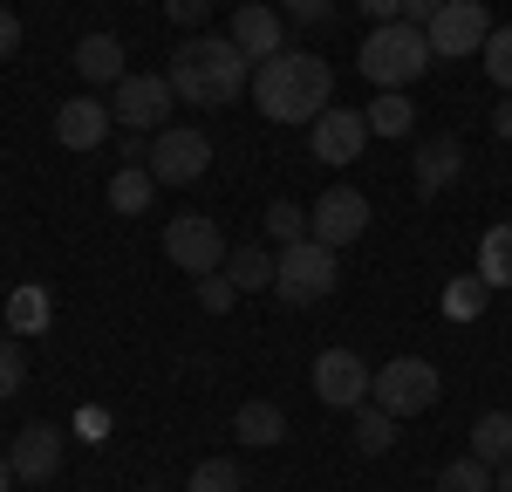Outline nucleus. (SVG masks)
<instances>
[{"label":"nucleus","mask_w":512,"mask_h":492,"mask_svg":"<svg viewBox=\"0 0 512 492\" xmlns=\"http://www.w3.org/2000/svg\"><path fill=\"white\" fill-rule=\"evenodd\" d=\"M328 96H335V69L308 48H280L274 62L253 69V103L274 123H315L328 110Z\"/></svg>","instance_id":"obj_1"},{"label":"nucleus","mask_w":512,"mask_h":492,"mask_svg":"<svg viewBox=\"0 0 512 492\" xmlns=\"http://www.w3.org/2000/svg\"><path fill=\"white\" fill-rule=\"evenodd\" d=\"M171 89L198 110H226L239 89H253V62L233 48V35H185L171 55Z\"/></svg>","instance_id":"obj_2"},{"label":"nucleus","mask_w":512,"mask_h":492,"mask_svg":"<svg viewBox=\"0 0 512 492\" xmlns=\"http://www.w3.org/2000/svg\"><path fill=\"white\" fill-rule=\"evenodd\" d=\"M355 69L376 82V89H403V82H417L431 69V41H424V28H410V21H376L362 35Z\"/></svg>","instance_id":"obj_3"},{"label":"nucleus","mask_w":512,"mask_h":492,"mask_svg":"<svg viewBox=\"0 0 512 492\" xmlns=\"http://www.w3.org/2000/svg\"><path fill=\"white\" fill-rule=\"evenodd\" d=\"M335 281H342V260H335V246H321L315 233L274 253V294L287 301V308H315V301H328Z\"/></svg>","instance_id":"obj_4"},{"label":"nucleus","mask_w":512,"mask_h":492,"mask_svg":"<svg viewBox=\"0 0 512 492\" xmlns=\"http://www.w3.org/2000/svg\"><path fill=\"white\" fill-rule=\"evenodd\" d=\"M226 233H219V219H205V212H178L171 226H164V260L171 267H185L192 281H205V274H219L226 267Z\"/></svg>","instance_id":"obj_5"},{"label":"nucleus","mask_w":512,"mask_h":492,"mask_svg":"<svg viewBox=\"0 0 512 492\" xmlns=\"http://www.w3.org/2000/svg\"><path fill=\"white\" fill-rule=\"evenodd\" d=\"M437 390H444V376H437L424 356H396V363H383V369H376V383H369V397L390 410V417H417V410H431Z\"/></svg>","instance_id":"obj_6"},{"label":"nucleus","mask_w":512,"mask_h":492,"mask_svg":"<svg viewBox=\"0 0 512 492\" xmlns=\"http://www.w3.org/2000/svg\"><path fill=\"white\" fill-rule=\"evenodd\" d=\"M205 171H212V137H205V130L164 123L158 137H151V178H158V185H198Z\"/></svg>","instance_id":"obj_7"},{"label":"nucleus","mask_w":512,"mask_h":492,"mask_svg":"<svg viewBox=\"0 0 512 492\" xmlns=\"http://www.w3.org/2000/svg\"><path fill=\"white\" fill-rule=\"evenodd\" d=\"M171 103H178L171 76H123L117 89H110V117H117L123 130H164V123H171Z\"/></svg>","instance_id":"obj_8"},{"label":"nucleus","mask_w":512,"mask_h":492,"mask_svg":"<svg viewBox=\"0 0 512 492\" xmlns=\"http://www.w3.org/2000/svg\"><path fill=\"white\" fill-rule=\"evenodd\" d=\"M485 35H492V14H485V0H444V7H437V21L424 28L431 55H444V62H458V55H478V48H485Z\"/></svg>","instance_id":"obj_9"},{"label":"nucleus","mask_w":512,"mask_h":492,"mask_svg":"<svg viewBox=\"0 0 512 492\" xmlns=\"http://www.w3.org/2000/svg\"><path fill=\"white\" fill-rule=\"evenodd\" d=\"M369 383H376V369L362 363L355 349H321L315 356V397L328 410H362L369 404Z\"/></svg>","instance_id":"obj_10"},{"label":"nucleus","mask_w":512,"mask_h":492,"mask_svg":"<svg viewBox=\"0 0 512 492\" xmlns=\"http://www.w3.org/2000/svg\"><path fill=\"white\" fill-rule=\"evenodd\" d=\"M308 233H315L321 246H355L362 233H369V199L362 192H349V185H335V192H321L315 212H308Z\"/></svg>","instance_id":"obj_11"},{"label":"nucleus","mask_w":512,"mask_h":492,"mask_svg":"<svg viewBox=\"0 0 512 492\" xmlns=\"http://www.w3.org/2000/svg\"><path fill=\"white\" fill-rule=\"evenodd\" d=\"M308 130H315L308 151H315L321 164H355L362 151H369V117H362V110H342V103H328Z\"/></svg>","instance_id":"obj_12"},{"label":"nucleus","mask_w":512,"mask_h":492,"mask_svg":"<svg viewBox=\"0 0 512 492\" xmlns=\"http://www.w3.org/2000/svg\"><path fill=\"white\" fill-rule=\"evenodd\" d=\"M14 479L21 486H48L55 472H62V431L55 424H21V438H14Z\"/></svg>","instance_id":"obj_13"},{"label":"nucleus","mask_w":512,"mask_h":492,"mask_svg":"<svg viewBox=\"0 0 512 492\" xmlns=\"http://www.w3.org/2000/svg\"><path fill=\"white\" fill-rule=\"evenodd\" d=\"M110 103H96V96H69L62 110H55V137L69 144V151H96L103 137H110Z\"/></svg>","instance_id":"obj_14"},{"label":"nucleus","mask_w":512,"mask_h":492,"mask_svg":"<svg viewBox=\"0 0 512 492\" xmlns=\"http://www.w3.org/2000/svg\"><path fill=\"white\" fill-rule=\"evenodd\" d=\"M233 48L246 55V62H253V69H260V62H274L280 48H287V41H280V14L267 7V0L239 7V21H233Z\"/></svg>","instance_id":"obj_15"},{"label":"nucleus","mask_w":512,"mask_h":492,"mask_svg":"<svg viewBox=\"0 0 512 492\" xmlns=\"http://www.w3.org/2000/svg\"><path fill=\"white\" fill-rule=\"evenodd\" d=\"M458 171H465V144H458V137H424V144H417V192H424V199L451 192Z\"/></svg>","instance_id":"obj_16"},{"label":"nucleus","mask_w":512,"mask_h":492,"mask_svg":"<svg viewBox=\"0 0 512 492\" xmlns=\"http://www.w3.org/2000/svg\"><path fill=\"white\" fill-rule=\"evenodd\" d=\"M76 76H82V82H110V89H117V82L130 76L123 41H117V35H82V41H76Z\"/></svg>","instance_id":"obj_17"},{"label":"nucleus","mask_w":512,"mask_h":492,"mask_svg":"<svg viewBox=\"0 0 512 492\" xmlns=\"http://www.w3.org/2000/svg\"><path fill=\"white\" fill-rule=\"evenodd\" d=\"M233 431H239V445H253V451H267V445H280L287 438V417H280V404H239L233 410Z\"/></svg>","instance_id":"obj_18"},{"label":"nucleus","mask_w":512,"mask_h":492,"mask_svg":"<svg viewBox=\"0 0 512 492\" xmlns=\"http://www.w3.org/2000/svg\"><path fill=\"white\" fill-rule=\"evenodd\" d=\"M362 117H369V137H410L417 130V103L403 89H376V103Z\"/></svg>","instance_id":"obj_19"},{"label":"nucleus","mask_w":512,"mask_h":492,"mask_svg":"<svg viewBox=\"0 0 512 492\" xmlns=\"http://www.w3.org/2000/svg\"><path fill=\"white\" fill-rule=\"evenodd\" d=\"M219 274H226L239 294H260V287H274V253H267V246H233Z\"/></svg>","instance_id":"obj_20"},{"label":"nucleus","mask_w":512,"mask_h":492,"mask_svg":"<svg viewBox=\"0 0 512 492\" xmlns=\"http://www.w3.org/2000/svg\"><path fill=\"white\" fill-rule=\"evenodd\" d=\"M472 458H485V465H506L512 458V410H485L472 424Z\"/></svg>","instance_id":"obj_21"},{"label":"nucleus","mask_w":512,"mask_h":492,"mask_svg":"<svg viewBox=\"0 0 512 492\" xmlns=\"http://www.w3.org/2000/svg\"><path fill=\"white\" fill-rule=\"evenodd\" d=\"M478 281L512 287V226H492V233L478 240Z\"/></svg>","instance_id":"obj_22"},{"label":"nucleus","mask_w":512,"mask_h":492,"mask_svg":"<svg viewBox=\"0 0 512 492\" xmlns=\"http://www.w3.org/2000/svg\"><path fill=\"white\" fill-rule=\"evenodd\" d=\"M151 199H158V178H151V171H137V164H123L117 178H110V205H117L123 219H137V212H144Z\"/></svg>","instance_id":"obj_23"},{"label":"nucleus","mask_w":512,"mask_h":492,"mask_svg":"<svg viewBox=\"0 0 512 492\" xmlns=\"http://www.w3.org/2000/svg\"><path fill=\"white\" fill-rule=\"evenodd\" d=\"M396 445V417L383 404L376 410H355V451H362V458H383V451Z\"/></svg>","instance_id":"obj_24"},{"label":"nucleus","mask_w":512,"mask_h":492,"mask_svg":"<svg viewBox=\"0 0 512 492\" xmlns=\"http://www.w3.org/2000/svg\"><path fill=\"white\" fill-rule=\"evenodd\" d=\"M7 328H14V335H41V328H48V294H41V287H14V294H7Z\"/></svg>","instance_id":"obj_25"},{"label":"nucleus","mask_w":512,"mask_h":492,"mask_svg":"<svg viewBox=\"0 0 512 492\" xmlns=\"http://www.w3.org/2000/svg\"><path fill=\"white\" fill-rule=\"evenodd\" d=\"M437 492H492V465L485 458H451L437 472Z\"/></svg>","instance_id":"obj_26"},{"label":"nucleus","mask_w":512,"mask_h":492,"mask_svg":"<svg viewBox=\"0 0 512 492\" xmlns=\"http://www.w3.org/2000/svg\"><path fill=\"white\" fill-rule=\"evenodd\" d=\"M485 294H492V287L478 281V274H458V281L444 287V315H451V322H472L478 308H485Z\"/></svg>","instance_id":"obj_27"},{"label":"nucleus","mask_w":512,"mask_h":492,"mask_svg":"<svg viewBox=\"0 0 512 492\" xmlns=\"http://www.w3.org/2000/svg\"><path fill=\"white\" fill-rule=\"evenodd\" d=\"M185 492H239V465L233 458H198Z\"/></svg>","instance_id":"obj_28"},{"label":"nucleus","mask_w":512,"mask_h":492,"mask_svg":"<svg viewBox=\"0 0 512 492\" xmlns=\"http://www.w3.org/2000/svg\"><path fill=\"white\" fill-rule=\"evenodd\" d=\"M267 233H274V246L308 240V212H301L294 199H274V205H267Z\"/></svg>","instance_id":"obj_29"},{"label":"nucleus","mask_w":512,"mask_h":492,"mask_svg":"<svg viewBox=\"0 0 512 492\" xmlns=\"http://www.w3.org/2000/svg\"><path fill=\"white\" fill-rule=\"evenodd\" d=\"M478 55H485V76H492V82H499V89L512 96V28H492Z\"/></svg>","instance_id":"obj_30"},{"label":"nucleus","mask_w":512,"mask_h":492,"mask_svg":"<svg viewBox=\"0 0 512 492\" xmlns=\"http://www.w3.org/2000/svg\"><path fill=\"white\" fill-rule=\"evenodd\" d=\"M21 383H28V356H21V342H14V335H0V404H7V397H21Z\"/></svg>","instance_id":"obj_31"},{"label":"nucleus","mask_w":512,"mask_h":492,"mask_svg":"<svg viewBox=\"0 0 512 492\" xmlns=\"http://www.w3.org/2000/svg\"><path fill=\"white\" fill-rule=\"evenodd\" d=\"M233 301H239V287L226 281V274H205V281H198V308H205V315H226Z\"/></svg>","instance_id":"obj_32"},{"label":"nucleus","mask_w":512,"mask_h":492,"mask_svg":"<svg viewBox=\"0 0 512 492\" xmlns=\"http://www.w3.org/2000/svg\"><path fill=\"white\" fill-rule=\"evenodd\" d=\"M164 14H171L178 28H198V21L212 14V0H164Z\"/></svg>","instance_id":"obj_33"},{"label":"nucleus","mask_w":512,"mask_h":492,"mask_svg":"<svg viewBox=\"0 0 512 492\" xmlns=\"http://www.w3.org/2000/svg\"><path fill=\"white\" fill-rule=\"evenodd\" d=\"M7 55H21V14L0 7V62H7Z\"/></svg>","instance_id":"obj_34"},{"label":"nucleus","mask_w":512,"mask_h":492,"mask_svg":"<svg viewBox=\"0 0 512 492\" xmlns=\"http://www.w3.org/2000/svg\"><path fill=\"white\" fill-rule=\"evenodd\" d=\"M287 14H294V21H328L335 0H287Z\"/></svg>","instance_id":"obj_35"},{"label":"nucleus","mask_w":512,"mask_h":492,"mask_svg":"<svg viewBox=\"0 0 512 492\" xmlns=\"http://www.w3.org/2000/svg\"><path fill=\"white\" fill-rule=\"evenodd\" d=\"M437 7H444V0H403V21H410V28H431Z\"/></svg>","instance_id":"obj_36"},{"label":"nucleus","mask_w":512,"mask_h":492,"mask_svg":"<svg viewBox=\"0 0 512 492\" xmlns=\"http://www.w3.org/2000/svg\"><path fill=\"white\" fill-rule=\"evenodd\" d=\"M369 21H403V0H355Z\"/></svg>","instance_id":"obj_37"},{"label":"nucleus","mask_w":512,"mask_h":492,"mask_svg":"<svg viewBox=\"0 0 512 492\" xmlns=\"http://www.w3.org/2000/svg\"><path fill=\"white\" fill-rule=\"evenodd\" d=\"M492 137H506V144H512V96H499V110H492Z\"/></svg>","instance_id":"obj_38"},{"label":"nucleus","mask_w":512,"mask_h":492,"mask_svg":"<svg viewBox=\"0 0 512 492\" xmlns=\"http://www.w3.org/2000/svg\"><path fill=\"white\" fill-rule=\"evenodd\" d=\"M492 492H512V458L499 465V472H492Z\"/></svg>","instance_id":"obj_39"},{"label":"nucleus","mask_w":512,"mask_h":492,"mask_svg":"<svg viewBox=\"0 0 512 492\" xmlns=\"http://www.w3.org/2000/svg\"><path fill=\"white\" fill-rule=\"evenodd\" d=\"M14 486V458H7V451H0V492Z\"/></svg>","instance_id":"obj_40"},{"label":"nucleus","mask_w":512,"mask_h":492,"mask_svg":"<svg viewBox=\"0 0 512 492\" xmlns=\"http://www.w3.org/2000/svg\"><path fill=\"white\" fill-rule=\"evenodd\" d=\"M144 492H158V486H144Z\"/></svg>","instance_id":"obj_41"}]
</instances>
